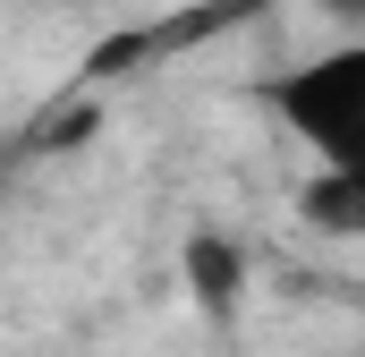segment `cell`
Here are the masks:
<instances>
[{"label":"cell","mask_w":365,"mask_h":357,"mask_svg":"<svg viewBox=\"0 0 365 357\" xmlns=\"http://www.w3.org/2000/svg\"><path fill=\"white\" fill-rule=\"evenodd\" d=\"M264 111L323 171H365V34L357 43H323L297 69L264 77Z\"/></svg>","instance_id":"1"},{"label":"cell","mask_w":365,"mask_h":357,"mask_svg":"<svg viewBox=\"0 0 365 357\" xmlns=\"http://www.w3.org/2000/svg\"><path fill=\"white\" fill-rule=\"evenodd\" d=\"M297 213H306L314 230H331V238H365V171H323V178H306Z\"/></svg>","instance_id":"2"},{"label":"cell","mask_w":365,"mask_h":357,"mask_svg":"<svg viewBox=\"0 0 365 357\" xmlns=\"http://www.w3.org/2000/svg\"><path fill=\"white\" fill-rule=\"evenodd\" d=\"M238 281H247V264H238L230 238H187V289L204 298V315H230L238 306Z\"/></svg>","instance_id":"3"},{"label":"cell","mask_w":365,"mask_h":357,"mask_svg":"<svg viewBox=\"0 0 365 357\" xmlns=\"http://www.w3.org/2000/svg\"><path fill=\"white\" fill-rule=\"evenodd\" d=\"M306 9H314L340 43H357V34H365V0H306Z\"/></svg>","instance_id":"4"}]
</instances>
